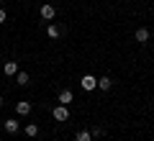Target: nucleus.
<instances>
[{
    "label": "nucleus",
    "instance_id": "nucleus-1",
    "mask_svg": "<svg viewBox=\"0 0 154 141\" xmlns=\"http://www.w3.org/2000/svg\"><path fill=\"white\" fill-rule=\"evenodd\" d=\"M51 115H54L57 121H67L69 118V110H67V105H57V108L51 110Z\"/></svg>",
    "mask_w": 154,
    "mask_h": 141
},
{
    "label": "nucleus",
    "instance_id": "nucleus-2",
    "mask_svg": "<svg viewBox=\"0 0 154 141\" xmlns=\"http://www.w3.org/2000/svg\"><path fill=\"white\" fill-rule=\"evenodd\" d=\"M80 85H82L85 90H95V87H98V80H95L93 75H85V77H82V82H80Z\"/></svg>",
    "mask_w": 154,
    "mask_h": 141
},
{
    "label": "nucleus",
    "instance_id": "nucleus-3",
    "mask_svg": "<svg viewBox=\"0 0 154 141\" xmlns=\"http://www.w3.org/2000/svg\"><path fill=\"white\" fill-rule=\"evenodd\" d=\"M16 113H18V115H28V113H31V103H28V100L16 103Z\"/></svg>",
    "mask_w": 154,
    "mask_h": 141
},
{
    "label": "nucleus",
    "instance_id": "nucleus-4",
    "mask_svg": "<svg viewBox=\"0 0 154 141\" xmlns=\"http://www.w3.org/2000/svg\"><path fill=\"white\" fill-rule=\"evenodd\" d=\"M3 72H5L8 77L18 75V62H5V64H3Z\"/></svg>",
    "mask_w": 154,
    "mask_h": 141
},
{
    "label": "nucleus",
    "instance_id": "nucleus-5",
    "mask_svg": "<svg viewBox=\"0 0 154 141\" xmlns=\"http://www.w3.org/2000/svg\"><path fill=\"white\" fill-rule=\"evenodd\" d=\"M54 16H57L54 5H41V18H46V21H51Z\"/></svg>",
    "mask_w": 154,
    "mask_h": 141
},
{
    "label": "nucleus",
    "instance_id": "nucleus-6",
    "mask_svg": "<svg viewBox=\"0 0 154 141\" xmlns=\"http://www.w3.org/2000/svg\"><path fill=\"white\" fill-rule=\"evenodd\" d=\"M67 103H72V90H62L59 92V105H67Z\"/></svg>",
    "mask_w": 154,
    "mask_h": 141
},
{
    "label": "nucleus",
    "instance_id": "nucleus-7",
    "mask_svg": "<svg viewBox=\"0 0 154 141\" xmlns=\"http://www.w3.org/2000/svg\"><path fill=\"white\" fill-rule=\"evenodd\" d=\"M98 87H100V90H110V87H113V80H110V77H100Z\"/></svg>",
    "mask_w": 154,
    "mask_h": 141
},
{
    "label": "nucleus",
    "instance_id": "nucleus-8",
    "mask_svg": "<svg viewBox=\"0 0 154 141\" xmlns=\"http://www.w3.org/2000/svg\"><path fill=\"white\" fill-rule=\"evenodd\" d=\"M136 41L139 44H146L149 41V31H146V28H139V31H136Z\"/></svg>",
    "mask_w": 154,
    "mask_h": 141
},
{
    "label": "nucleus",
    "instance_id": "nucleus-9",
    "mask_svg": "<svg viewBox=\"0 0 154 141\" xmlns=\"http://www.w3.org/2000/svg\"><path fill=\"white\" fill-rule=\"evenodd\" d=\"M3 126H5V131H8V133H16V131H18V123H16V118H8Z\"/></svg>",
    "mask_w": 154,
    "mask_h": 141
},
{
    "label": "nucleus",
    "instance_id": "nucleus-10",
    "mask_svg": "<svg viewBox=\"0 0 154 141\" xmlns=\"http://www.w3.org/2000/svg\"><path fill=\"white\" fill-rule=\"evenodd\" d=\"M16 80H18V85H21V87H26L28 82H31V77H28L26 72H18V75H16Z\"/></svg>",
    "mask_w": 154,
    "mask_h": 141
},
{
    "label": "nucleus",
    "instance_id": "nucleus-11",
    "mask_svg": "<svg viewBox=\"0 0 154 141\" xmlns=\"http://www.w3.org/2000/svg\"><path fill=\"white\" fill-rule=\"evenodd\" d=\"M77 141H93V133L90 131H77Z\"/></svg>",
    "mask_w": 154,
    "mask_h": 141
},
{
    "label": "nucleus",
    "instance_id": "nucleus-12",
    "mask_svg": "<svg viewBox=\"0 0 154 141\" xmlns=\"http://www.w3.org/2000/svg\"><path fill=\"white\" fill-rule=\"evenodd\" d=\"M26 133H28V136H36V133H38V126H36V123H28V126H26Z\"/></svg>",
    "mask_w": 154,
    "mask_h": 141
},
{
    "label": "nucleus",
    "instance_id": "nucleus-13",
    "mask_svg": "<svg viewBox=\"0 0 154 141\" xmlns=\"http://www.w3.org/2000/svg\"><path fill=\"white\" fill-rule=\"evenodd\" d=\"M46 33H49L51 38H57V36H59L62 31H59V28H57V26H49V28H46Z\"/></svg>",
    "mask_w": 154,
    "mask_h": 141
},
{
    "label": "nucleus",
    "instance_id": "nucleus-14",
    "mask_svg": "<svg viewBox=\"0 0 154 141\" xmlns=\"http://www.w3.org/2000/svg\"><path fill=\"white\" fill-rule=\"evenodd\" d=\"M90 133H93V136H103V128H100V126H95V128L90 131Z\"/></svg>",
    "mask_w": 154,
    "mask_h": 141
},
{
    "label": "nucleus",
    "instance_id": "nucleus-15",
    "mask_svg": "<svg viewBox=\"0 0 154 141\" xmlns=\"http://www.w3.org/2000/svg\"><path fill=\"white\" fill-rule=\"evenodd\" d=\"M0 23H5V11L0 8Z\"/></svg>",
    "mask_w": 154,
    "mask_h": 141
},
{
    "label": "nucleus",
    "instance_id": "nucleus-16",
    "mask_svg": "<svg viewBox=\"0 0 154 141\" xmlns=\"http://www.w3.org/2000/svg\"><path fill=\"white\" fill-rule=\"evenodd\" d=\"M0 105H3V95H0Z\"/></svg>",
    "mask_w": 154,
    "mask_h": 141
},
{
    "label": "nucleus",
    "instance_id": "nucleus-17",
    "mask_svg": "<svg viewBox=\"0 0 154 141\" xmlns=\"http://www.w3.org/2000/svg\"><path fill=\"white\" fill-rule=\"evenodd\" d=\"M0 3H3V0H0Z\"/></svg>",
    "mask_w": 154,
    "mask_h": 141
},
{
    "label": "nucleus",
    "instance_id": "nucleus-18",
    "mask_svg": "<svg viewBox=\"0 0 154 141\" xmlns=\"http://www.w3.org/2000/svg\"><path fill=\"white\" fill-rule=\"evenodd\" d=\"M152 33H154V31H152Z\"/></svg>",
    "mask_w": 154,
    "mask_h": 141
}]
</instances>
